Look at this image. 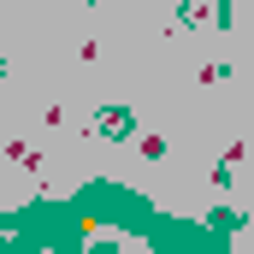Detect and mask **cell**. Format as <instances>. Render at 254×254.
Listing matches in <instances>:
<instances>
[{
	"mask_svg": "<svg viewBox=\"0 0 254 254\" xmlns=\"http://www.w3.org/2000/svg\"><path fill=\"white\" fill-rule=\"evenodd\" d=\"M101 130H113V136H119V130H130V119H125V113H119V107H113V113L101 119Z\"/></svg>",
	"mask_w": 254,
	"mask_h": 254,
	"instance_id": "6da1fadb",
	"label": "cell"
},
{
	"mask_svg": "<svg viewBox=\"0 0 254 254\" xmlns=\"http://www.w3.org/2000/svg\"><path fill=\"white\" fill-rule=\"evenodd\" d=\"M95 254H113V249H95Z\"/></svg>",
	"mask_w": 254,
	"mask_h": 254,
	"instance_id": "7a4b0ae2",
	"label": "cell"
}]
</instances>
